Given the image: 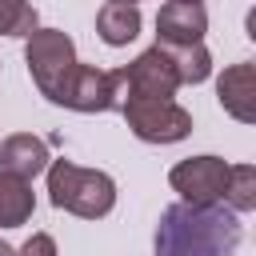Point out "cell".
<instances>
[{
    "mask_svg": "<svg viewBox=\"0 0 256 256\" xmlns=\"http://www.w3.org/2000/svg\"><path fill=\"white\" fill-rule=\"evenodd\" d=\"M156 256H236L240 248V220L232 208L208 204H168L160 212L156 236H152Z\"/></svg>",
    "mask_w": 256,
    "mask_h": 256,
    "instance_id": "cell-1",
    "label": "cell"
},
{
    "mask_svg": "<svg viewBox=\"0 0 256 256\" xmlns=\"http://www.w3.org/2000/svg\"><path fill=\"white\" fill-rule=\"evenodd\" d=\"M48 200L60 212H72L80 220H104L116 208V180L100 168H80L72 160L48 164Z\"/></svg>",
    "mask_w": 256,
    "mask_h": 256,
    "instance_id": "cell-2",
    "label": "cell"
},
{
    "mask_svg": "<svg viewBox=\"0 0 256 256\" xmlns=\"http://www.w3.org/2000/svg\"><path fill=\"white\" fill-rule=\"evenodd\" d=\"M24 64H28V76L36 84V92L48 100V104H60L80 56H76V44L68 32L60 28H36L28 40H24Z\"/></svg>",
    "mask_w": 256,
    "mask_h": 256,
    "instance_id": "cell-3",
    "label": "cell"
},
{
    "mask_svg": "<svg viewBox=\"0 0 256 256\" xmlns=\"http://www.w3.org/2000/svg\"><path fill=\"white\" fill-rule=\"evenodd\" d=\"M120 116L128 132L144 144H180L192 136V112L180 108L176 100H144V96H124Z\"/></svg>",
    "mask_w": 256,
    "mask_h": 256,
    "instance_id": "cell-4",
    "label": "cell"
},
{
    "mask_svg": "<svg viewBox=\"0 0 256 256\" xmlns=\"http://www.w3.org/2000/svg\"><path fill=\"white\" fill-rule=\"evenodd\" d=\"M124 92H128V76L124 68H96V64H76L64 96H60V108H72V112H120L124 104Z\"/></svg>",
    "mask_w": 256,
    "mask_h": 256,
    "instance_id": "cell-5",
    "label": "cell"
},
{
    "mask_svg": "<svg viewBox=\"0 0 256 256\" xmlns=\"http://www.w3.org/2000/svg\"><path fill=\"white\" fill-rule=\"evenodd\" d=\"M224 180H228V160H220V156H188L168 172L172 192H180V200L196 204V208L220 204Z\"/></svg>",
    "mask_w": 256,
    "mask_h": 256,
    "instance_id": "cell-6",
    "label": "cell"
},
{
    "mask_svg": "<svg viewBox=\"0 0 256 256\" xmlns=\"http://www.w3.org/2000/svg\"><path fill=\"white\" fill-rule=\"evenodd\" d=\"M124 76H128V92H124V96H144V100H176V92L184 88V84H180V76H176L172 56H168L160 44L144 48V52H140V56L124 68Z\"/></svg>",
    "mask_w": 256,
    "mask_h": 256,
    "instance_id": "cell-7",
    "label": "cell"
},
{
    "mask_svg": "<svg viewBox=\"0 0 256 256\" xmlns=\"http://www.w3.org/2000/svg\"><path fill=\"white\" fill-rule=\"evenodd\" d=\"M208 32V8L196 0H168L156 12V44L160 48H184L204 44Z\"/></svg>",
    "mask_w": 256,
    "mask_h": 256,
    "instance_id": "cell-8",
    "label": "cell"
},
{
    "mask_svg": "<svg viewBox=\"0 0 256 256\" xmlns=\"http://www.w3.org/2000/svg\"><path fill=\"white\" fill-rule=\"evenodd\" d=\"M216 100L232 120L256 124V60L228 64L216 76Z\"/></svg>",
    "mask_w": 256,
    "mask_h": 256,
    "instance_id": "cell-9",
    "label": "cell"
},
{
    "mask_svg": "<svg viewBox=\"0 0 256 256\" xmlns=\"http://www.w3.org/2000/svg\"><path fill=\"white\" fill-rule=\"evenodd\" d=\"M52 156H48V144L32 132H12L0 140V172H12L20 180H36L40 172H48Z\"/></svg>",
    "mask_w": 256,
    "mask_h": 256,
    "instance_id": "cell-10",
    "label": "cell"
},
{
    "mask_svg": "<svg viewBox=\"0 0 256 256\" xmlns=\"http://www.w3.org/2000/svg\"><path fill=\"white\" fill-rule=\"evenodd\" d=\"M140 4H116V0H104V8L96 12V36L108 44V48H124L140 36Z\"/></svg>",
    "mask_w": 256,
    "mask_h": 256,
    "instance_id": "cell-11",
    "label": "cell"
},
{
    "mask_svg": "<svg viewBox=\"0 0 256 256\" xmlns=\"http://www.w3.org/2000/svg\"><path fill=\"white\" fill-rule=\"evenodd\" d=\"M36 212L32 180H20L12 172H0V228H20Z\"/></svg>",
    "mask_w": 256,
    "mask_h": 256,
    "instance_id": "cell-12",
    "label": "cell"
},
{
    "mask_svg": "<svg viewBox=\"0 0 256 256\" xmlns=\"http://www.w3.org/2000/svg\"><path fill=\"white\" fill-rule=\"evenodd\" d=\"M232 212H256V164H228L224 196Z\"/></svg>",
    "mask_w": 256,
    "mask_h": 256,
    "instance_id": "cell-13",
    "label": "cell"
},
{
    "mask_svg": "<svg viewBox=\"0 0 256 256\" xmlns=\"http://www.w3.org/2000/svg\"><path fill=\"white\" fill-rule=\"evenodd\" d=\"M176 64L180 84H204L212 76V52L204 44H184V48H164Z\"/></svg>",
    "mask_w": 256,
    "mask_h": 256,
    "instance_id": "cell-14",
    "label": "cell"
},
{
    "mask_svg": "<svg viewBox=\"0 0 256 256\" xmlns=\"http://www.w3.org/2000/svg\"><path fill=\"white\" fill-rule=\"evenodd\" d=\"M40 28V12L28 0H0V36H20L28 40Z\"/></svg>",
    "mask_w": 256,
    "mask_h": 256,
    "instance_id": "cell-15",
    "label": "cell"
},
{
    "mask_svg": "<svg viewBox=\"0 0 256 256\" xmlns=\"http://www.w3.org/2000/svg\"><path fill=\"white\" fill-rule=\"evenodd\" d=\"M16 256H56V240H52L48 232H32V236L16 248Z\"/></svg>",
    "mask_w": 256,
    "mask_h": 256,
    "instance_id": "cell-16",
    "label": "cell"
},
{
    "mask_svg": "<svg viewBox=\"0 0 256 256\" xmlns=\"http://www.w3.org/2000/svg\"><path fill=\"white\" fill-rule=\"evenodd\" d=\"M244 36L256 44V4H252V8H248V16H244Z\"/></svg>",
    "mask_w": 256,
    "mask_h": 256,
    "instance_id": "cell-17",
    "label": "cell"
},
{
    "mask_svg": "<svg viewBox=\"0 0 256 256\" xmlns=\"http://www.w3.org/2000/svg\"><path fill=\"white\" fill-rule=\"evenodd\" d=\"M0 256H16V248H12V244H4V240H0Z\"/></svg>",
    "mask_w": 256,
    "mask_h": 256,
    "instance_id": "cell-18",
    "label": "cell"
},
{
    "mask_svg": "<svg viewBox=\"0 0 256 256\" xmlns=\"http://www.w3.org/2000/svg\"><path fill=\"white\" fill-rule=\"evenodd\" d=\"M116 4H140V0H116Z\"/></svg>",
    "mask_w": 256,
    "mask_h": 256,
    "instance_id": "cell-19",
    "label": "cell"
},
{
    "mask_svg": "<svg viewBox=\"0 0 256 256\" xmlns=\"http://www.w3.org/2000/svg\"><path fill=\"white\" fill-rule=\"evenodd\" d=\"M196 4H204V0H196Z\"/></svg>",
    "mask_w": 256,
    "mask_h": 256,
    "instance_id": "cell-20",
    "label": "cell"
}]
</instances>
